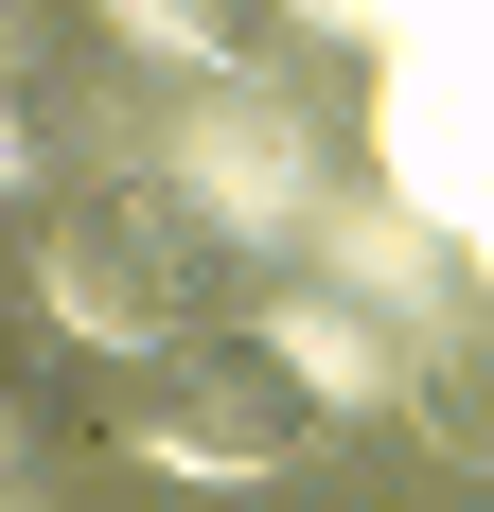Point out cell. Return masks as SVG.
Returning a JSON list of instances; mask_svg holds the SVG:
<instances>
[{
    "label": "cell",
    "instance_id": "obj_1",
    "mask_svg": "<svg viewBox=\"0 0 494 512\" xmlns=\"http://www.w3.org/2000/svg\"><path fill=\"white\" fill-rule=\"evenodd\" d=\"M106 424H124L142 460L247 477V460H300V442H318V371L265 354V336H159V354H124Z\"/></svg>",
    "mask_w": 494,
    "mask_h": 512
},
{
    "label": "cell",
    "instance_id": "obj_2",
    "mask_svg": "<svg viewBox=\"0 0 494 512\" xmlns=\"http://www.w3.org/2000/svg\"><path fill=\"white\" fill-rule=\"evenodd\" d=\"M212 283H230V230L177 212V195H89V212H53V301L89 318L106 354L212 336Z\"/></svg>",
    "mask_w": 494,
    "mask_h": 512
},
{
    "label": "cell",
    "instance_id": "obj_3",
    "mask_svg": "<svg viewBox=\"0 0 494 512\" xmlns=\"http://www.w3.org/2000/svg\"><path fill=\"white\" fill-rule=\"evenodd\" d=\"M406 407H424V442H442V460L494 477V318H459L442 354H424V389H406Z\"/></svg>",
    "mask_w": 494,
    "mask_h": 512
}]
</instances>
